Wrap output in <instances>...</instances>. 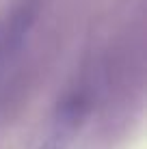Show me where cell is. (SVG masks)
<instances>
[{
    "instance_id": "6da1fadb",
    "label": "cell",
    "mask_w": 147,
    "mask_h": 149,
    "mask_svg": "<svg viewBox=\"0 0 147 149\" xmlns=\"http://www.w3.org/2000/svg\"><path fill=\"white\" fill-rule=\"evenodd\" d=\"M84 110H87L84 95H78V93L69 95L59 106L52 130H50L48 138L39 145V149H69L76 132L80 127V121L84 119Z\"/></svg>"
}]
</instances>
